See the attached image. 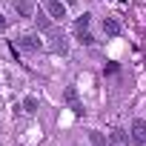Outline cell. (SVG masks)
Returning a JSON list of instances; mask_svg holds the SVG:
<instances>
[{
	"label": "cell",
	"mask_w": 146,
	"mask_h": 146,
	"mask_svg": "<svg viewBox=\"0 0 146 146\" xmlns=\"http://www.w3.org/2000/svg\"><path fill=\"white\" fill-rule=\"evenodd\" d=\"M89 23H92V15H89V12H83V15L75 20V35H78V40H80V43H86V46H92V43H95V37L89 35Z\"/></svg>",
	"instance_id": "cell-1"
},
{
	"label": "cell",
	"mask_w": 146,
	"mask_h": 146,
	"mask_svg": "<svg viewBox=\"0 0 146 146\" xmlns=\"http://www.w3.org/2000/svg\"><path fill=\"white\" fill-rule=\"evenodd\" d=\"M15 46L23 49V52H40V49H43V40H40L37 35H20Z\"/></svg>",
	"instance_id": "cell-2"
},
{
	"label": "cell",
	"mask_w": 146,
	"mask_h": 146,
	"mask_svg": "<svg viewBox=\"0 0 146 146\" xmlns=\"http://www.w3.org/2000/svg\"><path fill=\"white\" fill-rule=\"evenodd\" d=\"M129 137L137 143V146H146V120H132V132H129Z\"/></svg>",
	"instance_id": "cell-3"
},
{
	"label": "cell",
	"mask_w": 146,
	"mask_h": 146,
	"mask_svg": "<svg viewBox=\"0 0 146 146\" xmlns=\"http://www.w3.org/2000/svg\"><path fill=\"white\" fill-rule=\"evenodd\" d=\"M46 15L52 17V20H63L66 17V3H60V0H46Z\"/></svg>",
	"instance_id": "cell-4"
},
{
	"label": "cell",
	"mask_w": 146,
	"mask_h": 146,
	"mask_svg": "<svg viewBox=\"0 0 146 146\" xmlns=\"http://www.w3.org/2000/svg\"><path fill=\"white\" fill-rule=\"evenodd\" d=\"M66 103L72 106V112H75V115H83V103L78 100V89H75V86L66 89Z\"/></svg>",
	"instance_id": "cell-5"
},
{
	"label": "cell",
	"mask_w": 146,
	"mask_h": 146,
	"mask_svg": "<svg viewBox=\"0 0 146 146\" xmlns=\"http://www.w3.org/2000/svg\"><path fill=\"white\" fill-rule=\"evenodd\" d=\"M12 6L20 17H35V6L29 3V0H12Z\"/></svg>",
	"instance_id": "cell-6"
},
{
	"label": "cell",
	"mask_w": 146,
	"mask_h": 146,
	"mask_svg": "<svg viewBox=\"0 0 146 146\" xmlns=\"http://www.w3.org/2000/svg\"><path fill=\"white\" fill-rule=\"evenodd\" d=\"M103 32H106L109 37H117L123 29H120V23H117L115 17H103Z\"/></svg>",
	"instance_id": "cell-7"
},
{
	"label": "cell",
	"mask_w": 146,
	"mask_h": 146,
	"mask_svg": "<svg viewBox=\"0 0 146 146\" xmlns=\"http://www.w3.org/2000/svg\"><path fill=\"white\" fill-rule=\"evenodd\" d=\"M109 146H129V135L120 132V129H112V135H109Z\"/></svg>",
	"instance_id": "cell-8"
},
{
	"label": "cell",
	"mask_w": 146,
	"mask_h": 146,
	"mask_svg": "<svg viewBox=\"0 0 146 146\" xmlns=\"http://www.w3.org/2000/svg\"><path fill=\"white\" fill-rule=\"evenodd\" d=\"M52 52H57V54H66V52H69V43H66L63 35H54V37H52Z\"/></svg>",
	"instance_id": "cell-9"
},
{
	"label": "cell",
	"mask_w": 146,
	"mask_h": 146,
	"mask_svg": "<svg viewBox=\"0 0 146 146\" xmlns=\"http://www.w3.org/2000/svg\"><path fill=\"white\" fill-rule=\"evenodd\" d=\"M35 20H37V26H40V29H49V26H52V20L46 17V12H37V17H35Z\"/></svg>",
	"instance_id": "cell-10"
},
{
	"label": "cell",
	"mask_w": 146,
	"mask_h": 146,
	"mask_svg": "<svg viewBox=\"0 0 146 146\" xmlns=\"http://www.w3.org/2000/svg\"><path fill=\"white\" fill-rule=\"evenodd\" d=\"M23 109H26L29 115H35V112H37V100H35V98H26V100H23Z\"/></svg>",
	"instance_id": "cell-11"
},
{
	"label": "cell",
	"mask_w": 146,
	"mask_h": 146,
	"mask_svg": "<svg viewBox=\"0 0 146 146\" xmlns=\"http://www.w3.org/2000/svg\"><path fill=\"white\" fill-rule=\"evenodd\" d=\"M89 137H92V143H95V146H109V143L103 140V135H100V132H95V129L89 132Z\"/></svg>",
	"instance_id": "cell-12"
},
{
	"label": "cell",
	"mask_w": 146,
	"mask_h": 146,
	"mask_svg": "<svg viewBox=\"0 0 146 146\" xmlns=\"http://www.w3.org/2000/svg\"><path fill=\"white\" fill-rule=\"evenodd\" d=\"M6 29H9V20H6L3 15H0V32H6Z\"/></svg>",
	"instance_id": "cell-13"
},
{
	"label": "cell",
	"mask_w": 146,
	"mask_h": 146,
	"mask_svg": "<svg viewBox=\"0 0 146 146\" xmlns=\"http://www.w3.org/2000/svg\"><path fill=\"white\" fill-rule=\"evenodd\" d=\"M63 3H66V6H75V3H78V0H63Z\"/></svg>",
	"instance_id": "cell-14"
}]
</instances>
